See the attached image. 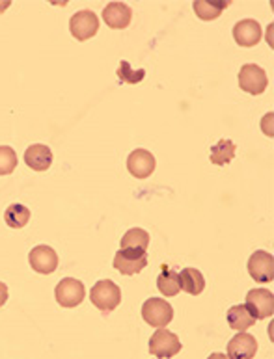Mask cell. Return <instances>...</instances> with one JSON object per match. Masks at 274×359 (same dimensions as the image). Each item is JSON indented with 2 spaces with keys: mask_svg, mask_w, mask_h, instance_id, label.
Returning a JSON list of instances; mask_svg holds the SVG:
<instances>
[{
  "mask_svg": "<svg viewBox=\"0 0 274 359\" xmlns=\"http://www.w3.org/2000/svg\"><path fill=\"white\" fill-rule=\"evenodd\" d=\"M90 300L103 315H108V313H112L119 306L122 290H119V287L114 283L112 279H101V281H97L91 287Z\"/></svg>",
  "mask_w": 274,
  "mask_h": 359,
  "instance_id": "6da1fadb",
  "label": "cell"
},
{
  "mask_svg": "<svg viewBox=\"0 0 274 359\" xmlns=\"http://www.w3.org/2000/svg\"><path fill=\"white\" fill-rule=\"evenodd\" d=\"M54 298L58 302L62 307H77L81 306L84 298H86V289H84V285L82 281L75 278H64L56 285V289H54Z\"/></svg>",
  "mask_w": 274,
  "mask_h": 359,
  "instance_id": "7a4b0ae2",
  "label": "cell"
},
{
  "mask_svg": "<svg viewBox=\"0 0 274 359\" xmlns=\"http://www.w3.org/2000/svg\"><path fill=\"white\" fill-rule=\"evenodd\" d=\"M183 348L181 341L176 333L164 327H157V332L150 339V354L155 358H174Z\"/></svg>",
  "mask_w": 274,
  "mask_h": 359,
  "instance_id": "3957f363",
  "label": "cell"
},
{
  "mask_svg": "<svg viewBox=\"0 0 274 359\" xmlns=\"http://www.w3.org/2000/svg\"><path fill=\"white\" fill-rule=\"evenodd\" d=\"M142 318L153 327H167L174 318V309L162 298H150L142 306Z\"/></svg>",
  "mask_w": 274,
  "mask_h": 359,
  "instance_id": "277c9868",
  "label": "cell"
},
{
  "mask_svg": "<svg viewBox=\"0 0 274 359\" xmlns=\"http://www.w3.org/2000/svg\"><path fill=\"white\" fill-rule=\"evenodd\" d=\"M269 86V79L259 65L244 64L239 71V88L250 95H261Z\"/></svg>",
  "mask_w": 274,
  "mask_h": 359,
  "instance_id": "5b68a950",
  "label": "cell"
},
{
  "mask_svg": "<svg viewBox=\"0 0 274 359\" xmlns=\"http://www.w3.org/2000/svg\"><path fill=\"white\" fill-rule=\"evenodd\" d=\"M97 30H99V17L91 10L77 11L75 15L70 19L71 36L79 41H88L96 36Z\"/></svg>",
  "mask_w": 274,
  "mask_h": 359,
  "instance_id": "8992f818",
  "label": "cell"
},
{
  "mask_svg": "<svg viewBox=\"0 0 274 359\" xmlns=\"http://www.w3.org/2000/svg\"><path fill=\"white\" fill-rule=\"evenodd\" d=\"M248 273L258 283H270L274 279V257L270 253L258 250L248 259Z\"/></svg>",
  "mask_w": 274,
  "mask_h": 359,
  "instance_id": "52a82bcc",
  "label": "cell"
},
{
  "mask_svg": "<svg viewBox=\"0 0 274 359\" xmlns=\"http://www.w3.org/2000/svg\"><path fill=\"white\" fill-rule=\"evenodd\" d=\"M244 306L256 320H263L274 313V294L267 289H252L247 294Z\"/></svg>",
  "mask_w": 274,
  "mask_h": 359,
  "instance_id": "ba28073f",
  "label": "cell"
},
{
  "mask_svg": "<svg viewBox=\"0 0 274 359\" xmlns=\"http://www.w3.org/2000/svg\"><path fill=\"white\" fill-rule=\"evenodd\" d=\"M28 263L34 272L45 276V273H53L58 269V255L51 246H36L34 250H30Z\"/></svg>",
  "mask_w": 274,
  "mask_h": 359,
  "instance_id": "9c48e42d",
  "label": "cell"
},
{
  "mask_svg": "<svg viewBox=\"0 0 274 359\" xmlns=\"http://www.w3.org/2000/svg\"><path fill=\"white\" fill-rule=\"evenodd\" d=\"M155 156L148 149H135L127 158V170L136 179H148L155 172Z\"/></svg>",
  "mask_w": 274,
  "mask_h": 359,
  "instance_id": "30bf717a",
  "label": "cell"
},
{
  "mask_svg": "<svg viewBox=\"0 0 274 359\" xmlns=\"http://www.w3.org/2000/svg\"><path fill=\"white\" fill-rule=\"evenodd\" d=\"M103 19L107 22V27L114 30H122L131 25L133 19V10L124 2H108L103 10Z\"/></svg>",
  "mask_w": 274,
  "mask_h": 359,
  "instance_id": "8fae6325",
  "label": "cell"
},
{
  "mask_svg": "<svg viewBox=\"0 0 274 359\" xmlns=\"http://www.w3.org/2000/svg\"><path fill=\"white\" fill-rule=\"evenodd\" d=\"M233 39L239 47H254L261 41V27L254 19H242L233 27Z\"/></svg>",
  "mask_w": 274,
  "mask_h": 359,
  "instance_id": "7c38bea8",
  "label": "cell"
},
{
  "mask_svg": "<svg viewBox=\"0 0 274 359\" xmlns=\"http://www.w3.org/2000/svg\"><path fill=\"white\" fill-rule=\"evenodd\" d=\"M258 352V341L247 332H237V335L228 343V355L231 359L254 358Z\"/></svg>",
  "mask_w": 274,
  "mask_h": 359,
  "instance_id": "4fadbf2b",
  "label": "cell"
},
{
  "mask_svg": "<svg viewBox=\"0 0 274 359\" xmlns=\"http://www.w3.org/2000/svg\"><path fill=\"white\" fill-rule=\"evenodd\" d=\"M112 264L119 273H124V276H135V273H140L148 266V255H133V253L118 250V253L114 255Z\"/></svg>",
  "mask_w": 274,
  "mask_h": 359,
  "instance_id": "5bb4252c",
  "label": "cell"
},
{
  "mask_svg": "<svg viewBox=\"0 0 274 359\" xmlns=\"http://www.w3.org/2000/svg\"><path fill=\"white\" fill-rule=\"evenodd\" d=\"M25 162L34 172H47L53 164V151L44 144H34L25 151Z\"/></svg>",
  "mask_w": 274,
  "mask_h": 359,
  "instance_id": "9a60e30c",
  "label": "cell"
},
{
  "mask_svg": "<svg viewBox=\"0 0 274 359\" xmlns=\"http://www.w3.org/2000/svg\"><path fill=\"white\" fill-rule=\"evenodd\" d=\"M150 246V233L140 227H133L122 238V252L133 253V255H148Z\"/></svg>",
  "mask_w": 274,
  "mask_h": 359,
  "instance_id": "2e32d148",
  "label": "cell"
},
{
  "mask_svg": "<svg viewBox=\"0 0 274 359\" xmlns=\"http://www.w3.org/2000/svg\"><path fill=\"white\" fill-rule=\"evenodd\" d=\"M179 279H181V290H185L187 294L198 296L204 292L205 289V278L202 276V272L196 269H185L179 273Z\"/></svg>",
  "mask_w": 274,
  "mask_h": 359,
  "instance_id": "e0dca14e",
  "label": "cell"
},
{
  "mask_svg": "<svg viewBox=\"0 0 274 359\" xmlns=\"http://www.w3.org/2000/svg\"><path fill=\"white\" fill-rule=\"evenodd\" d=\"M161 276L157 278V289L159 292L164 296H176L179 294L181 290V279H179V273L176 270L168 269V266H162Z\"/></svg>",
  "mask_w": 274,
  "mask_h": 359,
  "instance_id": "ac0fdd59",
  "label": "cell"
},
{
  "mask_svg": "<svg viewBox=\"0 0 274 359\" xmlns=\"http://www.w3.org/2000/svg\"><path fill=\"white\" fill-rule=\"evenodd\" d=\"M228 324H230L231 330L235 332H244V330H250V327L256 324V318L250 315V311L247 309V306H233L230 307L228 311Z\"/></svg>",
  "mask_w": 274,
  "mask_h": 359,
  "instance_id": "d6986e66",
  "label": "cell"
},
{
  "mask_svg": "<svg viewBox=\"0 0 274 359\" xmlns=\"http://www.w3.org/2000/svg\"><path fill=\"white\" fill-rule=\"evenodd\" d=\"M237 145L231 142V140H218L213 147H211V162L215 164V166H226L233 161V156H235Z\"/></svg>",
  "mask_w": 274,
  "mask_h": 359,
  "instance_id": "ffe728a7",
  "label": "cell"
},
{
  "mask_svg": "<svg viewBox=\"0 0 274 359\" xmlns=\"http://www.w3.org/2000/svg\"><path fill=\"white\" fill-rule=\"evenodd\" d=\"M230 2H207V0H198L194 2V13L202 19V21H215L222 15V11L226 10Z\"/></svg>",
  "mask_w": 274,
  "mask_h": 359,
  "instance_id": "44dd1931",
  "label": "cell"
},
{
  "mask_svg": "<svg viewBox=\"0 0 274 359\" xmlns=\"http://www.w3.org/2000/svg\"><path fill=\"white\" fill-rule=\"evenodd\" d=\"M4 222L11 229H21L30 222V209L21 203L10 205L4 212Z\"/></svg>",
  "mask_w": 274,
  "mask_h": 359,
  "instance_id": "7402d4cb",
  "label": "cell"
},
{
  "mask_svg": "<svg viewBox=\"0 0 274 359\" xmlns=\"http://www.w3.org/2000/svg\"><path fill=\"white\" fill-rule=\"evenodd\" d=\"M144 76H145L144 69H133L127 60L119 62L118 79L122 82H125V84H138V82L144 81Z\"/></svg>",
  "mask_w": 274,
  "mask_h": 359,
  "instance_id": "603a6c76",
  "label": "cell"
},
{
  "mask_svg": "<svg viewBox=\"0 0 274 359\" xmlns=\"http://www.w3.org/2000/svg\"><path fill=\"white\" fill-rule=\"evenodd\" d=\"M17 166L15 151L10 145H0V175H10Z\"/></svg>",
  "mask_w": 274,
  "mask_h": 359,
  "instance_id": "cb8c5ba5",
  "label": "cell"
},
{
  "mask_svg": "<svg viewBox=\"0 0 274 359\" xmlns=\"http://www.w3.org/2000/svg\"><path fill=\"white\" fill-rule=\"evenodd\" d=\"M8 302V285L0 281V307Z\"/></svg>",
  "mask_w": 274,
  "mask_h": 359,
  "instance_id": "d4e9b609",
  "label": "cell"
},
{
  "mask_svg": "<svg viewBox=\"0 0 274 359\" xmlns=\"http://www.w3.org/2000/svg\"><path fill=\"white\" fill-rule=\"evenodd\" d=\"M8 6H10V2H4V4H0V13H2V11H4Z\"/></svg>",
  "mask_w": 274,
  "mask_h": 359,
  "instance_id": "484cf974",
  "label": "cell"
}]
</instances>
